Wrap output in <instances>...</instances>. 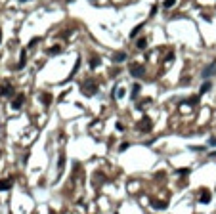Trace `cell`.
<instances>
[{
    "label": "cell",
    "instance_id": "obj_1",
    "mask_svg": "<svg viewBox=\"0 0 216 214\" xmlns=\"http://www.w3.org/2000/svg\"><path fill=\"white\" fill-rule=\"evenodd\" d=\"M212 75H216V61L209 63V65H207V67L201 71V76H203V78H210Z\"/></svg>",
    "mask_w": 216,
    "mask_h": 214
},
{
    "label": "cell",
    "instance_id": "obj_2",
    "mask_svg": "<svg viewBox=\"0 0 216 214\" xmlns=\"http://www.w3.org/2000/svg\"><path fill=\"white\" fill-rule=\"evenodd\" d=\"M144 73H146V69H144V65H138V63H132L130 65V75L132 76H144Z\"/></svg>",
    "mask_w": 216,
    "mask_h": 214
},
{
    "label": "cell",
    "instance_id": "obj_3",
    "mask_svg": "<svg viewBox=\"0 0 216 214\" xmlns=\"http://www.w3.org/2000/svg\"><path fill=\"white\" fill-rule=\"evenodd\" d=\"M96 92H98V86L96 84H90V82L84 84V96H96Z\"/></svg>",
    "mask_w": 216,
    "mask_h": 214
},
{
    "label": "cell",
    "instance_id": "obj_4",
    "mask_svg": "<svg viewBox=\"0 0 216 214\" xmlns=\"http://www.w3.org/2000/svg\"><path fill=\"white\" fill-rule=\"evenodd\" d=\"M138 128H140L142 132H149V128H151V120L147 119V117H146V119H142V122L138 124Z\"/></svg>",
    "mask_w": 216,
    "mask_h": 214
},
{
    "label": "cell",
    "instance_id": "obj_5",
    "mask_svg": "<svg viewBox=\"0 0 216 214\" xmlns=\"http://www.w3.org/2000/svg\"><path fill=\"white\" fill-rule=\"evenodd\" d=\"M23 101H25V96H23V94H17V98L12 101V107H13V109H21Z\"/></svg>",
    "mask_w": 216,
    "mask_h": 214
},
{
    "label": "cell",
    "instance_id": "obj_6",
    "mask_svg": "<svg viewBox=\"0 0 216 214\" xmlns=\"http://www.w3.org/2000/svg\"><path fill=\"white\" fill-rule=\"evenodd\" d=\"M124 59H126V52H117V54L113 56V61L115 63H122Z\"/></svg>",
    "mask_w": 216,
    "mask_h": 214
},
{
    "label": "cell",
    "instance_id": "obj_7",
    "mask_svg": "<svg viewBox=\"0 0 216 214\" xmlns=\"http://www.w3.org/2000/svg\"><path fill=\"white\" fill-rule=\"evenodd\" d=\"M10 187H12V182L10 180H0V191H6Z\"/></svg>",
    "mask_w": 216,
    "mask_h": 214
},
{
    "label": "cell",
    "instance_id": "obj_8",
    "mask_svg": "<svg viewBox=\"0 0 216 214\" xmlns=\"http://www.w3.org/2000/svg\"><path fill=\"white\" fill-rule=\"evenodd\" d=\"M136 48H138V50H146L147 48V40L146 38H140V40L136 42Z\"/></svg>",
    "mask_w": 216,
    "mask_h": 214
},
{
    "label": "cell",
    "instance_id": "obj_9",
    "mask_svg": "<svg viewBox=\"0 0 216 214\" xmlns=\"http://www.w3.org/2000/svg\"><path fill=\"white\" fill-rule=\"evenodd\" d=\"M142 29H144V23H140L138 27H134V29H132V33H130V38H136V37H138V33H140Z\"/></svg>",
    "mask_w": 216,
    "mask_h": 214
},
{
    "label": "cell",
    "instance_id": "obj_10",
    "mask_svg": "<svg viewBox=\"0 0 216 214\" xmlns=\"http://www.w3.org/2000/svg\"><path fill=\"white\" fill-rule=\"evenodd\" d=\"M151 205H153V208H159V210L166 208V203H163V201H151Z\"/></svg>",
    "mask_w": 216,
    "mask_h": 214
},
{
    "label": "cell",
    "instance_id": "obj_11",
    "mask_svg": "<svg viewBox=\"0 0 216 214\" xmlns=\"http://www.w3.org/2000/svg\"><path fill=\"white\" fill-rule=\"evenodd\" d=\"M2 96H13V88L12 86H4V88H2Z\"/></svg>",
    "mask_w": 216,
    "mask_h": 214
},
{
    "label": "cell",
    "instance_id": "obj_12",
    "mask_svg": "<svg viewBox=\"0 0 216 214\" xmlns=\"http://www.w3.org/2000/svg\"><path fill=\"white\" fill-rule=\"evenodd\" d=\"M185 105H195V103H199V96H191L187 101H184Z\"/></svg>",
    "mask_w": 216,
    "mask_h": 214
},
{
    "label": "cell",
    "instance_id": "obj_13",
    "mask_svg": "<svg viewBox=\"0 0 216 214\" xmlns=\"http://www.w3.org/2000/svg\"><path fill=\"white\" fill-rule=\"evenodd\" d=\"M59 52H61V44H57V46H52L50 50H48V54H50V56H54V54H59Z\"/></svg>",
    "mask_w": 216,
    "mask_h": 214
},
{
    "label": "cell",
    "instance_id": "obj_14",
    "mask_svg": "<svg viewBox=\"0 0 216 214\" xmlns=\"http://www.w3.org/2000/svg\"><path fill=\"white\" fill-rule=\"evenodd\" d=\"M25 67V50L21 52V59H19V63H17V69H23Z\"/></svg>",
    "mask_w": 216,
    "mask_h": 214
},
{
    "label": "cell",
    "instance_id": "obj_15",
    "mask_svg": "<svg viewBox=\"0 0 216 214\" xmlns=\"http://www.w3.org/2000/svg\"><path fill=\"white\" fill-rule=\"evenodd\" d=\"M140 90H142L140 84H134V86H132V94H130V96H132V100L136 98V96H138V92H140Z\"/></svg>",
    "mask_w": 216,
    "mask_h": 214
},
{
    "label": "cell",
    "instance_id": "obj_16",
    "mask_svg": "<svg viewBox=\"0 0 216 214\" xmlns=\"http://www.w3.org/2000/svg\"><path fill=\"white\" fill-rule=\"evenodd\" d=\"M115 90H117V92H115V98H119V100H121V98H122V96H124V88H121V86H119V88H115Z\"/></svg>",
    "mask_w": 216,
    "mask_h": 214
},
{
    "label": "cell",
    "instance_id": "obj_17",
    "mask_svg": "<svg viewBox=\"0 0 216 214\" xmlns=\"http://www.w3.org/2000/svg\"><path fill=\"white\" fill-rule=\"evenodd\" d=\"M210 86H212V84H210V82L207 80V82L203 84V86H201V94H205V92H209V90H210Z\"/></svg>",
    "mask_w": 216,
    "mask_h": 214
},
{
    "label": "cell",
    "instance_id": "obj_18",
    "mask_svg": "<svg viewBox=\"0 0 216 214\" xmlns=\"http://www.w3.org/2000/svg\"><path fill=\"white\" fill-rule=\"evenodd\" d=\"M174 4H176V0H165V2H163V6H165L166 10H168V8H172Z\"/></svg>",
    "mask_w": 216,
    "mask_h": 214
},
{
    "label": "cell",
    "instance_id": "obj_19",
    "mask_svg": "<svg viewBox=\"0 0 216 214\" xmlns=\"http://www.w3.org/2000/svg\"><path fill=\"white\" fill-rule=\"evenodd\" d=\"M40 100L44 101V103H50V101H52V96L50 94H42V96H40Z\"/></svg>",
    "mask_w": 216,
    "mask_h": 214
},
{
    "label": "cell",
    "instance_id": "obj_20",
    "mask_svg": "<svg viewBox=\"0 0 216 214\" xmlns=\"http://www.w3.org/2000/svg\"><path fill=\"white\" fill-rule=\"evenodd\" d=\"M98 65H100V59H98V57L90 59V67H92V69H94V67H98Z\"/></svg>",
    "mask_w": 216,
    "mask_h": 214
},
{
    "label": "cell",
    "instance_id": "obj_21",
    "mask_svg": "<svg viewBox=\"0 0 216 214\" xmlns=\"http://www.w3.org/2000/svg\"><path fill=\"white\" fill-rule=\"evenodd\" d=\"M209 201H210V195L207 193V191H205V193H203V197H201V203H209Z\"/></svg>",
    "mask_w": 216,
    "mask_h": 214
},
{
    "label": "cell",
    "instance_id": "obj_22",
    "mask_svg": "<svg viewBox=\"0 0 216 214\" xmlns=\"http://www.w3.org/2000/svg\"><path fill=\"white\" fill-rule=\"evenodd\" d=\"M38 40H40V37H37V38H33V40H31V42H29V48H33V46H35V44H37V42H38Z\"/></svg>",
    "mask_w": 216,
    "mask_h": 214
},
{
    "label": "cell",
    "instance_id": "obj_23",
    "mask_svg": "<svg viewBox=\"0 0 216 214\" xmlns=\"http://www.w3.org/2000/svg\"><path fill=\"white\" fill-rule=\"evenodd\" d=\"M174 61V54H168V56H166V63H172Z\"/></svg>",
    "mask_w": 216,
    "mask_h": 214
},
{
    "label": "cell",
    "instance_id": "obj_24",
    "mask_svg": "<svg viewBox=\"0 0 216 214\" xmlns=\"http://www.w3.org/2000/svg\"><path fill=\"white\" fill-rule=\"evenodd\" d=\"M209 144H210V145H216V138H210V140H209Z\"/></svg>",
    "mask_w": 216,
    "mask_h": 214
},
{
    "label": "cell",
    "instance_id": "obj_25",
    "mask_svg": "<svg viewBox=\"0 0 216 214\" xmlns=\"http://www.w3.org/2000/svg\"><path fill=\"white\" fill-rule=\"evenodd\" d=\"M0 40H2V33H0Z\"/></svg>",
    "mask_w": 216,
    "mask_h": 214
},
{
    "label": "cell",
    "instance_id": "obj_26",
    "mask_svg": "<svg viewBox=\"0 0 216 214\" xmlns=\"http://www.w3.org/2000/svg\"><path fill=\"white\" fill-rule=\"evenodd\" d=\"M21 2H27V0H21Z\"/></svg>",
    "mask_w": 216,
    "mask_h": 214
}]
</instances>
